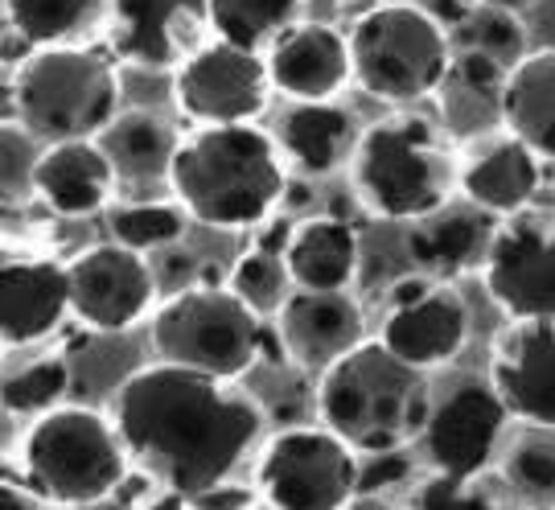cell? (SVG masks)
Instances as JSON below:
<instances>
[{
	"instance_id": "cell-42",
	"label": "cell",
	"mask_w": 555,
	"mask_h": 510,
	"mask_svg": "<svg viewBox=\"0 0 555 510\" xmlns=\"http://www.w3.org/2000/svg\"><path fill=\"white\" fill-rule=\"evenodd\" d=\"M477 4H486V9H502V13H522V9H531L535 0H477Z\"/></svg>"
},
{
	"instance_id": "cell-36",
	"label": "cell",
	"mask_w": 555,
	"mask_h": 510,
	"mask_svg": "<svg viewBox=\"0 0 555 510\" xmlns=\"http://www.w3.org/2000/svg\"><path fill=\"white\" fill-rule=\"evenodd\" d=\"M371 461H375V466H362V470H358V494H383L391 482H399V477L408 473V461L399 457V449L375 452Z\"/></svg>"
},
{
	"instance_id": "cell-15",
	"label": "cell",
	"mask_w": 555,
	"mask_h": 510,
	"mask_svg": "<svg viewBox=\"0 0 555 510\" xmlns=\"http://www.w3.org/2000/svg\"><path fill=\"white\" fill-rule=\"evenodd\" d=\"M112 54L140 71H169L202 50L210 0H107Z\"/></svg>"
},
{
	"instance_id": "cell-32",
	"label": "cell",
	"mask_w": 555,
	"mask_h": 510,
	"mask_svg": "<svg viewBox=\"0 0 555 510\" xmlns=\"http://www.w3.org/2000/svg\"><path fill=\"white\" fill-rule=\"evenodd\" d=\"M506 482L522 502H555V441L552 436H522L506 452Z\"/></svg>"
},
{
	"instance_id": "cell-26",
	"label": "cell",
	"mask_w": 555,
	"mask_h": 510,
	"mask_svg": "<svg viewBox=\"0 0 555 510\" xmlns=\"http://www.w3.org/2000/svg\"><path fill=\"white\" fill-rule=\"evenodd\" d=\"M100 144L107 149V157L124 181H144V177L169 181V165H173L181 140L153 112H128V116H116V124L103 132Z\"/></svg>"
},
{
	"instance_id": "cell-27",
	"label": "cell",
	"mask_w": 555,
	"mask_h": 510,
	"mask_svg": "<svg viewBox=\"0 0 555 510\" xmlns=\"http://www.w3.org/2000/svg\"><path fill=\"white\" fill-rule=\"evenodd\" d=\"M300 0H210V29L243 50H263L297 25Z\"/></svg>"
},
{
	"instance_id": "cell-4",
	"label": "cell",
	"mask_w": 555,
	"mask_h": 510,
	"mask_svg": "<svg viewBox=\"0 0 555 510\" xmlns=\"http://www.w3.org/2000/svg\"><path fill=\"white\" fill-rule=\"evenodd\" d=\"M9 103L17 124L41 144L95 140L119 116L116 54L91 46H46L17 66Z\"/></svg>"
},
{
	"instance_id": "cell-20",
	"label": "cell",
	"mask_w": 555,
	"mask_h": 510,
	"mask_svg": "<svg viewBox=\"0 0 555 510\" xmlns=\"http://www.w3.org/2000/svg\"><path fill=\"white\" fill-rule=\"evenodd\" d=\"M116 165L100 140L46 144L34 165V194L62 218H87L116 194Z\"/></svg>"
},
{
	"instance_id": "cell-17",
	"label": "cell",
	"mask_w": 555,
	"mask_h": 510,
	"mask_svg": "<svg viewBox=\"0 0 555 510\" xmlns=\"http://www.w3.org/2000/svg\"><path fill=\"white\" fill-rule=\"evenodd\" d=\"M263 59H268L272 87L297 103L334 99L354 79L350 34H337L334 25H321V21H297L268 46Z\"/></svg>"
},
{
	"instance_id": "cell-16",
	"label": "cell",
	"mask_w": 555,
	"mask_h": 510,
	"mask_svg": "<svg viewBox=\"0 0 555 510\" xmlns=\"http://www.w3.org/2000/svg\"><path fill=\"white\" fill-rule=\"evenodd\" d=\"M490 383L515 420L555 432V321H511L494 337Z\"/></svg>"
},
{
	"instance_id": "cell-37",
	"label": "cell",
	"mask_w": 555,
	"mask_h": 510,
	"mask_svg": "<svg viewBox=\"0 0 555 510\" xmlns=\"http://www.w3.org/2000/svg\"><path fill=\"white\" fill-rule=\"evenodd\" d=\"M251 502H256V494L243 490V486H227V482L210 486V490L198 494V498H190L194 510H247Z\"/></svg>"
},
{
	"instance_id": "cell-24",
	"label": "cell",
	"mask_w": 555,
	"mask_h": 510,
	"mask_svg": "<svg viewBox=\"0 0 555 510\" xmlns=\"http://www.w3.org/2000/svg\"><path fill=\"white\" fill-rule=\"evenodd\" d=\"M502 124L527 140L543 161H555V46L527 54L502 87Z\"/></svg>"
},
{
	"instance_id": "cell-31",
	"label": "cell",
	"mask_w": 555,
	"mask_h": 510,
	"mask_svg": "<svg viewBox=\"0 0 555 510\" xmlns=\"http://www.w3.org/2000/svg\"><path fill=\"white\" fill-rule=\"evenodd\" d=\"M70 387V367L66 358H34L17 371L4 374V412L13 416H46L62 404V395Z\"/></svg>"
},
{
	"instance_id": "cell-35",
	"label": "cell",
	"mask_w": 555,
	"mask_h": 510,
	"mask_svg": "<svg viewBox=\"0 0 555 510\" xmlns=\"http://www.w3.org/2000/svg\"><path fill=\"white\" fill-rule=\"evenodd\" d=\"M29 137L25 128H4V197H17L21 190H34V165H17L21 157H25V149H29Z\"/></svg>"
},
{
	"instance_id": "cell-39",
	"label": "cell",
	"mask_w": 555,
	"mask_h": 510,
	"mask_svg": "<svg viewBox=\"0 0 555 510\" xmlns=\"http://www.w3.org/2000/svg\"><path fill=\"white\" fill-rule=\"evenodd\" d=\"M293 235H297V227H293L288 218H268L263 231L256 235V247H263V252H272V255H284L288 243H293Z\"/></svg>"
},
{
	"instance_id": "cell-5",
	"label": "cell",
	"mask_w": 555,
	"mask_h": 510,
	"mask_svg": "<svg viewBox=\"0 0 555 510\" xmlns=\"http://www.w3.org/2000/svg\"><path fill=\"white\" fill-rule=\"evenodd\" d=\"M358 202L387 222L433 218L461 186L440 132L424 116H387L371 124L350 161Z\"/></svg>"
},
{
	"instance_id": "cell-29",
	"label": "cell",
	"mask_w": 555,
	"mask_h": 510,
	"mask_svg": "<svg viewBox=\"0 0 555 510\" xmlns=\"http://www.w3.org/2000/svg\"><path fill=\"white\" fill-rule=\"evenodd\" d=\"M185 218L190 215L181 202H124V206H112L107 231H112V243L144 255L178 243L185 231Z\"/></svg>"
},
{
	"instance_id": "cell-7",
	"label": "cell",
	"mask_w": 555,
	"mask_h": 510,
	"mask_svg": "<svg viewBox=\"0 0 555 510\" xmlns=\"http://www.w3.org/2000/svg\"><path fill=\"white\" fill-rule=\"evenodd\" d=\"M25 486L50 507H95L124 486L132 452L116 420L91 408H54L38 416L21 445Z\"/></svg>"
},
{
	"instance_id": "cell-43",
	"label": "cell",
	"mask_w": 555,
	"mask_h": 510,
	"mask_svg": "<svg viewBox=\"0 0 555 510\" xmlns=\"http://www.w3.org/2000/svg\"><path fill=\"white\" fill-rule=\"evenodd\" d=\"M190 510H194V507H190Z\"/></svg>"
},
{
	"instance_id": "cell-9",
	"label": "cell",
	"mask_w": 555,
	"mask_h": 510,
	"mask_svg": "<svg viewBox=\"0 0 555 510\" xmlns=\"http://www.w3.org/2000/svg\"><path fill=\"white\" fill-rule=\"evenodd\" d=\"M358 452L334 429H284L259 452L256 486L272 510H350L358 494Z\"/></svg>"
},
{
	"instance_id": "cell-1",
	"label": "cell",
	"mask_w": 555,
	"mask_h": 510,
	"mask_svg": "<svg viewBox=\"0 0 555 510\" xmlns=\"http://www.w3.org/2000/svg\"><path fill=\"white\" fill-rule=\"evenodd\" d=\"M116 429L132 461L165 490L198 498L231 477L259 441L263 412L231 379L157 362L116 392Z\"/></svg>"
},
{
	"instance_id": "cell-8",
	"label": "cell",
	"mask_w": 555,
	"mask_h": 510,
	"mask_svg": "<svg viewBox=\"0 0 555 510\" xmlns=\"http://www.w3.org/2000/svg\"><path fill=\"white\" fill-rule=\"evenodd\" d=\"M354 79L383 103H416L449 82L453 46L437 17L420 4H375L350 29Z\"/></svg>"
},
{
	"instance_id": "cell-21",
	"label": "cell",
	"mask_w": 555,
	"mask_h": 510,
	"mask_svg": "<svg viewBox=\"0 0 555 510\" xmlns=\"http://www.w3.org/2000/svg\"><path fill=\"white\" fill-rule=\"evenodd\" d=\"M539 186H543V157L515 132L490 140L481 153L461 165V194L486 215L511 218L518 211H531Z\"/></svg>"
},
{
	"instance_id": "cell-30",
	"label": "cell",
	"mask_w": 555,
	"mask_h": 510,
	"mask_svg": "<svg viewBox=\"0 0 555 510\" xmlns=\"http://www.w3.org/2000/svg\"><path fill=\"white\" fill-rule=\"evenodd\" d=\"M227 284H231V293H238L259 317L268 314H280L284 305H288V296L297 289V280L288 272V259L284 255H272L263 252V247H247V252L235 259V268L227 276Z\"/></svg>"
},
{
	"instance_id": "cell-19",
	"label": "cell",
	"mask_w": 555,
	"mask_h": 510,
	"mask_svg": "<svg viewBox=\"0 0 555 510\" xmlns=\"http://www.w3.org/2000/svg\"><path fill=\"white\" fill-rule=\"evenodd\" d=\"M280 342L288 350V362L300 367H334L366 342V321L350 293H309L297 289L288 305L280 309Z\"/></svg>"
},
{
	"instance_id": "cell-11",
	"label": "cell",
	"mask_w": 555,
	"mask_h": 510,
	"mask_svg": "<svg viewBox=\"0 0 555 510\" xmlns=\"http://www.w3.org/2000/svg\"><path fill=\"white\" fill-rule=\"evenodd\" d=\"M272 75L259 50H243L235 41H206L198 54L178 66L173 95L185 116L202 128L219 124H251L268 107Z\"/></svg>"
},
{
	"instance_id": "cell-18",
	"label": "cell",
	"mask_w": 555,
	"mask_h": 510,
	"mask_svg": "<svg viewBox=\"0 0 555 510\" xmlns=\"http://www.w3.org/2000/svg\"><path fill=\"white\" fill-rule=\"evenodd\" d=\"M70 314V268L59 259H4L0 268V337L9 350L50 337Z\"/></svg>"
},
{
	"instance_id": "cell-38",
	"label": "cell",
	"mask_w": 555,
	"mask_h": 510,
	"mask_svg": "<svg viewBox=\"0 0 555 510\" xmlns=\"http://www.w3.org/2000/svg\"><path fill=\"white\" fill-rule=\"evenodd\" d=\"M412 4H420L428 17H437L440 25H465L469 21V13L477 9V0H412Z\"/></svg>"
},
{
	"instance_id": "cell-22",
	"label": "cell",
	"mask_w": 555,
	"mask_h": 510,
	"mask_svg": "<svg viewBox=\"0 0 555 510\" xmlns=\"http://www.w3.org/2000/svg\"><path fill=\"white\" fill-rule=\"evenodd\" d=\"M280 153L293 161L297 169H305L309 177L334 174L337 165L354 161V149L362 132H358L354 116L330 103V99H313V103H293L280 116Z\"/></svg>"
},
{
	"instance_id": "cell-2",
	"label": "cell",
	"mask_w": 555,
	"mask_h": 510,
	"mask_svg": "<svg viewBox=\"0 0 555 510\" xmlns=\"http://www.w3.org/2000/svg\"><path fill=\"white\" fill-rule=\"evenodd\" d=\"M185 215L215 231H247L268 222L288 190L284 153L256 124H219L181 140L169 181Z\"/></svg>"
},
{
	"instance_id": "cell-41",
	"label": "cell",
	"mask_w": 555,
	"mask_h": 510,
	"mask_svg": "<svg viewBox=\"0 0 555 510\" xmlns=\"http://www.w3.org/2000/svg\"><path fill=\"white\" fill-rule=\"evenodd\" d=\"M144 510H190V498L185 494H173V490H165L160 498H153Z\"/></svg>"
},
{
	"instance_id": "cell-33",
	"label": "cell",
	"mask_w": 555,
	"mask_h": 510,
	"mask_svg": "<svg viewBox=\"0 0 555 510\" xmlns=\"http://www.w3.org/2000/svg\"><path fill=\"white\" fill-rule=\"evenodd\" d=\"M461 29L469 34L465 46H477V50L494 54V59L502 62V66H511V71L527 59V54H522V25L515 21V13H502V9H486V4H477Z\"/></svg>"
},
{
	"instance_id": "cell-23",
	"label": "cell",
	"mask_w": 555,
	"mask_h": 510,
	"mask_svg": "<svg viewBox=\"0 0 555 510\" xmlns=\"http://www.w3.org/2000/svg\"><path fill=\"white\" fill-rule=\"evenodd\" d=\"M288 272L297 280V289L309 293H346L354 284L362 247L358 231L341 218H309L300 222L293 243H288Z\"/></svg>"
},
{
	"instance_id": "cell-25",
	"label": "cell",
	"mask_w": 555,
	"mask_h": 510,
	"mask_svg": "<svg viewBox=\"0 0 555 510\" xmlns=\"http://www.w3.org/2000/svg\"><path fill=\"white\" fill-rule=\"evenodd\" d=\"M494 231L498 227H490V218L481 215H465V211L440 215L437 211L433 218H420V227L408 235V252L424 272L456 276L474 268L477 259L486 264Z\"/></svg>"
},
{
	"instance_id": "cell-10",
	"label": "cell",
	"mask_w": 555,
	"mask_h": 510,
	"mask_svg": "<svg viewBox=\"0 0 555 510\" xmlns=\"http://www.w3.org/2000/svg\"><path fill=\"white\" fill-rule=\"evenodd\" d=\"M486 293L511 321H555V211H518L481 264Z\"/></svg>"
},
{
	"instance_id": "cell-3",
	"label": "cell",
	"mask_w": 555,
	"mask_h": 510,
	"mask_svg": "<svg viewBox=\"0 0 555 510\" xmlns=\"http://www.w3.org/2000/svg\"><path fill=\"white\" fill-rule=\"evenodd\" d=\"M433 412L428 374L408 367L383 342H362L358 350L321 371L318 416L354 452H396L420 441Z\"/></svg>"
},
{
	"instance_id": "cell-14",
	"label": "cell",
	"mask_w": 555,
	"mask_h": 510,
	"mask_svg": "<svg viewBox=\"0 0 555 510\" xmlns=\"http://www.w3.org/2000/svg\"><path fill=\"white\" fill-rule=\"evenodd\" d=\"M70 314L95 334H124L153 309L157 276L144 255L119 243H100L70 264Z\"/></svg>"
},
{
	"instance_id": "cell-6",
	"label": "cell",
	"mask_w": 555,
	"mask_h": 510,
	"mask_svg": "<svg viewBox=\"0 0 555 510\" xmlns=\"http://www.w3.org/2000/svg\"><path fill=\"white\" fill-rule=\"evenodd\" d=\"M153 350L160 362L190 371L238 379L259 358H288L280 334L263 330L259 314L231 293V284H190L178 289L153 314Z\"/></svg>"
},
{
	"instance_id": "cell-12",
	"label": "cell",
	"mask_w": 555,
	"mask_h": 510,
	"mask_svg": "<svg viewBox=\"0 0 555 510\" xmlns=\"http://www.w3.org/2000/svg\"><path fill=\"white\" fill-rule=\"evenodd\" d=\"M515 416L506 412L502 395L494 383L486 379H465L453 392L433 404L428 424L420 432V449L433 473L444 477H461V482H477L486 466L494 461L502 432Z\"/></svg>"
},
{
	"instance_id": "cell-28",
	"label": "cell",
	"mask_w": 555,
	"mask_h": 510,
	"mask_svg": "<svg viewBox=\"0 0 555 510\" xmlns=\"http://www.w3.org/2000/svg\"><path fill=\"white\" fill-rule=\"evenodd\" d=\"M100 0H4L9 34L29 46H66L79 29L91 25Z\"/></svg>"
},
{
	"instance_id": "cell-40",
	"label": "cell",
	"mask_w": 555,
	"mask_h": 510,
	"mask_svg": "<svg viewBox=\"0 0 555 510\" xmlns=\"http://www.w3.org/2000/svg\"><path fill=\"white\" fill-rule=\"evenodd\" d=\"M38 502L41 498L29 486H13V482L0 486V510H38Z\"/></svg>"
},
{
	"instance_id": "cell-34",
	"label": "cell",
	"mask_w": 555,
	"mask_h": 510,
	"mask_svg": "<svg viewBox=\"0 0 555 510\" xmlns=\"http://www.w3.org/2000/svg\"><path fill=\"white\" fill-rule=\"evenodd\" d=\"M412 510H498L490 494H481L474 482L433 473L412 498Z\"/></svg>"
},
{
	"instance_id": "cell-13",
	"label": "cell",
	"mask_w": 555,
	"mask_h": 510,
	"mask_svg": "<svg viewBox=\"0 0 555 510\" xmlns=\"http://www.w3.org/2000/svg\"><path fill=\"white\" fill-rule=\"evenodd\" d=\"M378 342L424 374L449 367L469 342V305L453 284L433 276L399 280Z\"/></svg>"
}]
</instances>
